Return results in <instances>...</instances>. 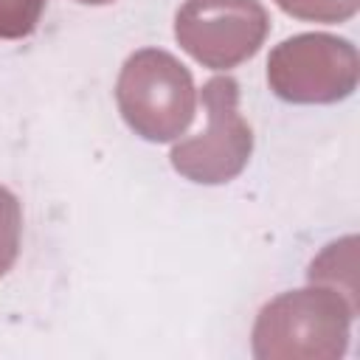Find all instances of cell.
Here are the masks:
<instances>
[{
    "label": "cell",
    "instance_id": "obj_1",
    "mask_svg": "<svg viewBox=\"0 0 360 360\" xmlns=\"http://www.w3.org/2000/svg\"><path fill=\"white\" fill-rule=\"evenodd\" d=\"M115 101L135 135L160 143L188 129L197 110V90L186 65L169 51L143 48L124 62L115 82Z\"/></svg>",
    "mask_w": 360,
    "mask_h": 360
},
{
    "label": "cell",
    "instance_id": "obj_5",
    "mask_svg": "<svg viewBox=\"0 0 360 360\" xmlns=\"http://www.w3.org/2000/svg\"><path fill=\"white\" fill-rule=\"evenodd\" d=\"M270 31L259 0H186L174 17V37L205 68H236L250 59Z\"/></svg>",
    "mask_w": 360,
    "mask_h": 360
},
{
    "label": "cell",
    "instance_id": "obj_7",
    "mask_svg": "<svg viewBox=\"0 0 360 360\" xmlns=\"http://www.w3.org/2000/svg\"><path fill=\"white\" fill-rule=\"evenodd\" d=\"M45 0H0V39H20L28 37L39 17Z\"/></svg>",
    "mask_w": 360,
    "mask_h": 360
},
{
    "label": "cell",
    "instance_id": "obj_2",
    "mask_svg": "<svg viewBox=\"0 0 360 360\" xmlns=\"http://www.w3.org/2000/svg\"><path fill=\"white\" fill-rule=\"evenodd\" d=\"M352 309L335 290H295L270 301L253 326L256 357H335L343 352Z\"/></svg>",
    "mask_w": 360,
    "mask_h": 360
},
{
    "label": "cell",
    "instance_id": "obj_4",
    "mask_svg": "<svg viewBox=\"0 0 360 360\" xmlns=\"http://www.w3.org/2000/svg\"><path fill=\"white\" fill-rule=\"evenodd\" d=\"M357 51L329 34H298L270 51L267 82L295 104H329L357 87Z\"/></svg>",
    "mask_w": 360,
    "mask_h": 360
},
{
    "label": "cell",
    "instance_id": "obj_9",
    "mask_svg": "<svg viewBox=\"0 0 360 360\" xmlns=\"http://www.w3.org/2000/svg\"><path fill=\"white\" fill-rule=\"evenodd\" d=\"M79 3H87V6H107V3H112V0H79Z\"/></svg>",
    "mask_w": 360,
    "mask_h": 360
},
{
    "label": "cell",
    "instance_id": "obj_3",
    "mask_svg": "<svg viewBox=\"0 0 360 360\" xmlns=\"http://www.w3.org/2000/svg\"><path fill=\"white\" fill-rule=\"evenodd\" d=\"M202 104L208 124L197 135L174 143L172 166L205 186L233 180L250 152H253V132L250 124L239 112V84L231 76H214L202 87Z\"/></svg>",
    "mask_w": 360,
    "mask_h": 360
},
{
    "label": "cell",
    "instance_id": "obj_8",
    "mask_svg": "<svg viewBox=\"0 0 360 360\" xmlns=\"http://www.w3.org/2000/svg\"><path fill=\"white\" fill-rule=\"evenodd\" d=\"M281 11L312 20V22H340L357 11V0H276Z\"/></svg>",
    "mask_w": 360,
    "mask_h": 360
},
{
    "label": "cell",
    "instance_id": "obj_6",
    "mask_svg": "<svg viewBox=\"0 0 360 360\" xmlns=\"http://www.w3.org/2000/svg\"><path fill=\"white\" fill-rule=\"evenodd\" d=\"M20 233H22L20 202L6 186H0V276L11 270L20 253Z\"/></svg>",
    "mask_w": 360,
    "mask_h": 360
}]
</instances>
